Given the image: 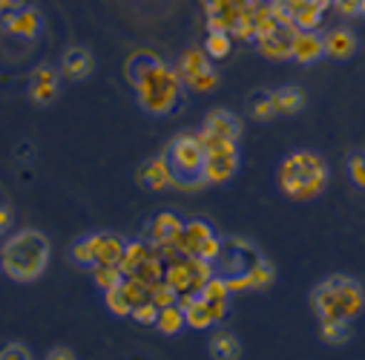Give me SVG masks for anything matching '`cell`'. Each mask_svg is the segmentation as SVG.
<instances>
[{
    "label": "cell",
    "instance_id": "cell-10",
    "mask_svg": "<svg viewBox=\"0 0 365 360\" xmlns=\"http://www.w3.org/2000/svg\"><path fill=\"white\" fill-rule=\"evenodd\" d=\"M93 69H96V58L83 46H72L61 61V75L66 81H83V78L93 75Z\"/></svg>",
    "mask_w": 365,
    "mask_h": 360
},
{
    "label": "cell",
    "instance_id": "cell-46",
    "mask_svg": "<svg viewBox=\"0 0 365 360\" xmlns=\"http://www.w3.org/2000/svg\"><path fill=\"white\" fill-rule=\"evenodd\" d=\"M0 12H6V0H0Z\"/></svg>",
    "mask_w": 365,
    "mask_h": 360
},
{
    "label": "cell",
    "instance_id": "cell-1",
    "mask_svg": "<svg viewBox=\"0 0 365 360\" xmlns=\"http://www.w3.org/2000/svg\"><path fill=\"white\" fill-rule=\"evenodd\" d=\"M127 81L135 86L138 104L153 116H170L181 99V75L170 69L161 58L147 49H138L127 58Z\"/></svg>",
    "mask_w": 365,
    "mask_h": 360
},
{
    "label": "cell",
    "instance_id": "cell-18",
    "mask_svg": "<svg viewBox=\"0 0 365 360\" xmlns=\"http://www.w3.org/2000/svg\"><path fill=\"white\" fill-rule=\"evenodd\" d=\"M150 254H153V248H150V245H144V242H127L124 256H121V262H118L121 274H124V277H133V274L138 271V268H141V262H144Z\"/></svg>",
    "mask_w": 365,
    "mask_h": 360
},
{
    "label": "cell",
    "instance_id": "cell-8",
    "mask_svg": "<svg viewBox=\"0 0 365 360\" xmlns=\"http://www.w3.org/2000/svg\"><path fill=\"white\" fill-rule=\"evenodd\" d=\"M58 81H61V75L52 66L35 69L32 84H29V96H32V101L38 107H46V104H52L58 99Z\"/></svg>",
    "mask_w": 365,
    "mask_h": 360
},
{
    "label": "cell",
    "instance_id": "cell-43",
    "mask_svg": "<svg viewBox=\"0 0 365 360\" xmlns=\"http://www.w3.org/2000/svg\"><path fill=\"white\" fill-rule=\"evenodd\" d=\"M9 225H12V211L6 205H0V234H4Z\"/></svg>",
    "mask_w": 365,
    "mask_h": 360
},
{
    "label": "cell",
    "instance_id": "cell-7",
    "mask_svg": "<svg viewBox=\"0 0 365 360\" xmlns=\"http://www.w3.org/2000/svg\"><path fill=\"white\" fill-rule=\"evenodd\" d=\"M138 182H141V188H147V191H164V188L175 185V176H173V170H170L167 153L141 164V170H138Z\"/></svg>",
    "mask_w": 365,
    "mask_h": 360
},
{
    "label": "cell",
    "instance_id": "cell-22",
    "mask_svg": "<svg viewBox=\"0 0 365 360\" xmlns=\"http://www.w3.org/2000/svg\"><path fill=\"white\" fill-rule=\"evenodd\" d=\"M72 259H75L81 268H96V265H98V234L78 239V242L72 245Z\"/></svg>",
    "mask_w": 365,
    "mask_h": 360
},
{
    "label": "cell",
    "instance_id": "cell-3",
    "mask_svg": "<svg viewBox=\"0 0 365 360\" xmlns=\"http://www.w3.org/2000/svg\"><path fill=\"white\" fill-rule=\"evenodd\" d=\"M328 185V164L311 150H297L279 164V188L294 202L317 199Z\"/></svg>",
    "mask_w": 365,
    "mask_h": 360
},
{
    "label": "cell",
    "instance_id": "cell-13",
    "mask_svg": "<svg viewBox=\"0 0 365 360\" xmlns=\"http://www.w3.org/2000/svg\"><path fill=\"white\" fill-rule=\"evenodd\" d=\"M181 228H185V225H181L178 216H173V214H158V216L150 222V231H147V236H150V248H158V245L173 242V239L178 236Z\"/></svg>",
    "mask_w": 365,
    "mask_h": 360
},
{
    "label": "cell",
    "instance_id": "cell-4",
    "mask_svg": "<svg viewBox=\"0 0 365 360\" xmlns=\"http://www.w3.org/2000/svg\"><path fill=\"white\" fill-rule=\"evenodd\" d=\"M311 306L319 320L351 323L365 311V289L351 277L334 274L311 291Z\"/></svg>",
    "mask_w": 365,
    "mask_h": 360
},
{
    "label": "cell",
    "instance_id": "cell-37",
    "mask_svg": "<svg viewBox=\"0 0 365 360\" xmlns=\"http://www.w3.org/2000/svg\"><path fill=\"white\" fill-rule=\"evenodd\" d=\"M348 176L359 191H365V153H354L348 159Z\"/></svg>",
    "mask_w": 365,
    "mask_h": 360
},
{
    "label": "cell",
    "instance_id": "cell-38",
    "mask_svg": "<svg viewBox=\"0 0 365 360\" xmlns=\"http://www.w3.org/2000/svg\"><path fill=\"white\" fill-rule=\"evenodd\" d=\"M158 311H161V309H158V306L150 300V303H141V306H135L130 317H133L135 323H141V326H155V320H158Z\"/></svg>",
    "mask_w": 365,
    "mask_h": 360
},
{
    "label": "cell",
    "instance_id": "cell-28",
    "mask_svg": "<svg viewBox=\"0 0 365 360\" xmlns=\"http://www.w3.org/2000/svg\"><path fill=\"white\" fill-rule=\"evenodd\" d=\"M230 49H233L230 32H210V35H207V41H205V52H207L210 58H216V61L227 58V55H230Z\"/></svg>",
    "mask_w": 365,
    "mask_h": 360
},
{
    "label": "cell",
    "instance_id": "cell-5",
    "mask_svg": "<svg viewBox=\"0 0 365 360\" xmlns=\"http://www.w3.org/2000/svg\"><path fill=\"white\" fill-rule=\"evenodd\" d=\"M205 147L199 141V136H175L167 147V161H170V170L175 176V185L181 188H199L205 185Z\"/></svg>",
    "mask_w": 365,
    "mask_h": 360
},
{
    "label": "cell",
    "instance_id": "cell-16",
    "mask_svg": "<svg viewBox=\"0 0 365 360\" xmlns=\"http://www.w3.org/2000/svg\"><path fill=\"white\" fill-rule=\"evenodd\" d=\"M41 29V18L35 9H18L6 15V32L21 35V38H35Z\"/></svg>",
    "mask_w": 365,
    "mask_h": 360
},
{
    "label": "cell",
    "instance_id": "cell-40",
    "mask_svg": "<svg viewBox=\"0 0 365 360\" xmlns=\"http://www.w3.org/2000/svg\"><path fill=\"white\" fill-rule=\"evenodd\" d=\"M334 9L345 18H354V15H362L359 12V0H334Z\"/></svg>",
    "mask_w": 365,
    "mask_h": 360
},
{
    "label": "cell",
    "instance_id": "cell-29",
    "mask_svg": "<svg viewBox=\"0 0 365 360\" xmlns=\"http://www.w3.org/2000/svg\"><path fill=\"white\" fill-rule=\"evenodd\" d=\"M250 116H253L256 121H270L273 116H279L273 96H270V93H259V96L250 101Z\"/></svg>",
    "mask_w": 365,
    "mask_h": 360
},
{
    "label": "cell",
    "instance_id": "cell-44",
    "mask_svg": "<svg viewBox=\"0 0 365 360\" xmlns=\"http://www.w3.org/2000/svg\"><path fill=\"white\" fill-rule=\"evenodd\" d=\"M308 4H311V0H285V6H288V12H294V15H297V12H302V9L308 6Z\"/></svg>",
    "mask_w": 365,
    "mask_h": 360
},
{
    "label": "cell",
    "instance_id": "cell-11",
    "mask_svg": "<svg viewBox=\"0 0 365 360\" xmlns=\"http://www.w3.org/2000/svg\"><path fill=\"white\" fill-rule=\"evenodd\" d=\"M202 130L210 133V136H216V139H227V141H239V136H242L239 119L233 113H227V110H213L205 119V127Z\"/></svg>",
    "mask_w": 365,
    "mask_h": 360
},
{
    "label": "cell",
    "instance_id": "cell-26",
    "mask_svg": "<svg viewBox=\"0 0 365 360\" xmlns=\"http://www.w3.org/2000/svg\"><path fill=\"white\" fill-rule=\"evenodd\" d=\"M93 277H96V283L104 289V291H110V289H118V286H124V274H121V268L118 265H96L93 268Z\"/></svg>",
    "mask_w": 365,
    "mask_h": 360
},
{
    "label": "cell",
    "instance_id": "cell-41",
    "mask_svg": "<svg viewBox=\"0 0 365 360\" xmlns=\"http://www.w3.org/2000/svg\"><path fill=\"white\" fill-rule=\"evenodd\" d=\"M219 254H222V239L210 236V239H207V242L202 245V254H199V256H202V259H210V262H213V259H219Z\"/></svg>",
    "mask_w": 365,
    "mask_h": 360
},
{
    "label": "cell",
    "instance_id": "cell-32",
    "mask_svg": "<svg viewBox=\"0 0 365 360\" xmlns=\"http://www.w3.org/2000/svg\"><path fill=\"white\" fill-rule=\"evenodd\" d=\"M121 289H124V294H127V300H130L133 309L141 306V303H150V286H147V283H141V280H135V277H127Z\"/></svg>",
    "mask_w": 365,
    "mask_h": 360
},
{
    "label": "cell",
    "instance_id": "cell-42",
    "mask_svg": "<svg viewBox=\"0 0 365 360\" xmlns=\"http://www.w3.org/2000/svg\"><path fill=\"white\" fill-rule=\"evenodd\" d=\"M46 360H78V357H75V351H72L69 346H55V349L46 354Z\"/></svg>",
    "mask_w": 365,
    "mask_h": 360
},
{
    "label": "cell",
    "instance_id": "cell-45",
    "mask_svg": "<svg viewBox=\"0 0 365 360\" xmlns=\"http://www.w3.org/2000/svg\"><path fill=\"white\" fill-rule=\"evenodd\" d=\"M26 9V0H6V12H18Z\"/></svg>",
    "mask_w": 365,
    "mask_h": 360
},
{
    "label": "cell",
    "instance_id": "cell-47",
    "mask_svg": "<svg viewBox=\"0 0 365 360\" xmlns=\"http://www.w3.org/2000/svg\"><path fill=\"white\" fill-rule=\"evenodd\" d=\"M359 12H362V15H365V0H359Z\"/></svg>",
    "mask_w": 365,
    "mask_h": 360
},
{
    "label": "cell",
    "instance_id": "cell-39",
    "mask_svg": "<svg viewBox=\"0 0 365 360\" xmlns=\"http://www.w3.org/2000/svg\"><path fill=\"white\" fill-rule=\"evenodd\" d=\"M0 360H32V354L24 343H9L0 349Z\"/></svg>",
    "mask_w": 365,
    "mask_h": 360
},
{
    "label": "cell",
    "instance_id": "cell-24",
    "mask_svg": "<svg viewBox=\"0 0 365 360\" xmlns=\"http://www.w3.org/2000/svg\"><path fill=\"white\" fill-rule=\"evenodd\" d=\"M164 271H167V265H164V259L158 256V254H150L144 262H141V268L133 274L135 280H141V283H147L150 289L155 286V283H161L164 280Z\"/></svg>",
    "mask_w": 365,
    "mask_h": 360
},
{
    "label": "cell",
    "instance_id": "cell-2",
    "mask_svg": "<svg viewBox=\"0 0 365 360\" xmlns=\"http://www.w3.org/2000/svg\"><path fill=\"white\" fill-rule=\"evenodd\" d=\"M49 251H52L49 239L41 231L26 228L4 245V251H0V268L15 283H35L46 271Z\"/></svg>",
    "mask_w": 365,
    "mask_h": 360
},
{
    "label": "cell",
    "instance_id": "cell-19",
    "mask_svg": "<svg viewBox=\"0 0 365 360\" xmlns=\"http://www.w3.org/2000/svg\"><path fill=\"white\" fill-rule=\"evenodd\" d=\"M207 58H210V55H207L205 49H199V46L187 49L185 55H181V61H178V75H181V81H190L193 75H199L202 69H207V66H210Z\"/></svg>",
    "mask_w": 365,
    "mask_h": 360
},
{
    "label": "cell",
    "instance_id": "cell-36",
    "mask_svg": "<svg viewBox=\"0 0 365 360\" xmlns=\"http://www.w3.org/2000/svg\"><path fill=\"white\" fill-rule=\"evenodd\" d=\"M319 21H322V9L314 4H308L302 12H297V29L299 32H314L319 26Z\"/></svg>",
    "mask_w": 365,
    "mask_h": 360
},
{
    "label": "cell",
    "instance_id": "cell-12",
    "mask_svg": "<svg viewBox=\"0 0 365 360\" xmlns=\"http://www.w3.org/2000/svg\"><path fill=\"white\" fill-rule=\"evenodd\" d=\"M164 280H167L178 294L196 291V280H193V265H190V256L170 259V262H167V271H164Z\"/></svg>",
    "mask_w": 365,
    "mask_h": 360
},
{
    "label": "cell",
    "instance_id": "cell-15",
    "mask_svg": "<svg viewBox=\"0 0 365 360\" xmlns=\"http://www.w3.org/2000/svg\"><path fill=\"white\" fill-rule=\"evenodd\" d=\"M325 55V38L317 32H297L294 38V61L299 64H314Z\"/></svg>",
    "mask_w": 365,
    "mask_h": 360
},
{
    "label": "cell",
    "instance_id": "cell-31",
    "mask_svg": "<svg viewBox=\"0 0 365 360\" xmlns=\"http://www.w3.org/2000/svg\"><path fill=\"white\" fill-rule=\"evenodd\" d=\"M245 277H247V286L250 289H264L267 283H273V265L264 262V259H259Z\"/></svg>",
    "mask_w": 365,
    "mask_h": 360
},
{
    "label": "cell",
    "instance_id": "cell-6",
    "mask_svg": "<svg viewBox=\"0 0 365 360\" xmlns=\"http://www.w3.org/2000/svg\"><path fill=\"white\" fill-rule=\"evenodd\" d=\"M199 141H202V147L207 153V159H205V182H210V185L227 182V179L236 173V167H239V147H236V141L216 139V136H210L205 130L199 133Z\"/></svg>",
    "mask_w": 365,
    "mask_h": 360
},
{
    "label": "cell",
    "instance_id": "cell-34",
    "mask_svg": "<svg viewBox=\"0 0 365 360\" xmlns=\"http://www.w3.org/2000/svg\"><path fill=\"white\" fill-rule=\"evenodd\" d=\"M107 294V309L115 314V317H130L133 314V306H130V300H127V294H124V289L118 286V289H110V291H104Z\"/></svg>",
    "mask_w": 365,
    "mask_h": 360
},
{
    "label": "cell",
    "instance_id": "cell-33",
    "mask_svg": "<svg viewBox=\"0 0 365 360\" xmlns=\"http://www.w3.org/2000/svg\"><path fill=\"white\" fill-rule=\"evenodd\" d=\"M150 300H153L158 309H167V306H175V303H178V291H175L167 280H161V283H155V286L150 289Z\"/></svg>",
    "mask_w": 365,
    "mask_h": 360
},
{
    "label": "cell",
    "instance_id": "cell-17",
    "mask_svg": "<svg viewBox=\"0 0 365 360\" xmlns=\"http://www.w3.org/2000/svg\"><path fill=\"white\" fill-rule=\"evenodd\" d=\"M127 242L118 234H98V265H118Z\"/></svg>",
    "mask_w": 365,
    "mask_h": 360
},
{
    "label": "cell",
    "instance_id": "cell-21",
    "mask_svg": "<svg viewBox=\"0 0 365 360\" xmlns=\"http://www.w3.org/2000/svg\"><path fill=\"white\" fill-rule=\"evenodd\" d=\"M239 354H242V346L230 331H219L210 340V357L213 360H239Z\"/></svg>",
    "mask_w": 365,
    "mask_h": 360
},
{
    "label": "cell",
    "instance_id": "cell-14",
    "mask_svg": "<svg viewBox=\"0 0 365 360\" xmlns=\"http://www.w3.org/2000/svg\"><path fill=\"white\" fill-rule=\"evenodd\" d=\"M356 52V38L351 29H331L325 35V55L334 58V61H348L351 55Z\"/></svg>",
    "mask_w": 365,
    "mask_h": 360
},
{
    "label": "cell",
    "instance_id": "cell-27",
    "mask_svg": "<svg viewBox=\"0 0 365 360\" xmlns=\"http://www.w3.org/2000/svg\"><path fill=\"white\" fill-rule=\"evenodd\" d=\"M319 334H322V340H325L328 346H342V343L351 337V329H348V323H342V320H322Z\"/></svg>",
    "mask_w": 365,
    "mask_h": 360
},
{
    "label": "cell",
    "instance_id": "cell-35",
    "mask_svg": "<svg viewBox=\"0 0 365 360\" xmlns=\"http://www.w3.org/2000/svg\"><path fill=\"white\" fill-rule=\"evenodd\" d=\"M227 294H230V286H227L225 277H213V280L199 291V297H205L207 303H222V300H227Z\"/></svg>",
    "mask_w": 365,
    "mask_h": 360
},
{
    "label": "cell",
    "instance_id": "cell-20",
    "mask_svg": "<svg viewBox=\"0 0 365 360\" xmlns=\"http://www.w3.org/2000/svg\"><path fill=\"white\" fill-rule=\"evenodd\" d=\"M273 101H277V110L279 116H294L305 107V96L299 86H285V89H277L273 93Z\"/></svg>",
    "mask_w": 365,
    "mask_h": 360
},
{
    "label": "cell",
    "instance_id": "cell-23",
    "mask_svg": "<svg viewBox=\"0 0 365 360\" xmlns=\"http://www.w3.org/2000/svg\"><path fill=\"white\" fill-rule=\"evenodd\" d=\"M185 320H187V326H190V329H207V326H213V323H216L213 309H210V303H207L205 297H196V300L185 309Z\"/></svg>",
    "mask_w": 365,
    "mask_h": 360
},
{
    "label": "cell",
    "instance_id": "cell-9",
    "mask_svg": "<svg viewBox=\"0 0 365 360\" xmlns=\"http://www.w3.org/2000/svg\"><path fill=\"white\" fill-rule=\"evenodd\" d=\"M299 29L294 26H279L277 35H270L264 41H256L259 44V52L270 61H285V58H294V38H297Z\"/></svg>",
    "mask_w": 365,
    "mask_h": 360
},
{
    "label": "cell",
    "instance_id": "cell-25",
    "mask_svg": "<svg viewBox=\"0 0 365 360\" xmlns=\"http://www.w3.org/2000/svg\"><path fill=\"white\" fill-rule=\"evenodd\" d=\"M155 326H158V331H161V334H178V331H181V326H187V320H185V309H181L178 303H175V306L161 309V311H158Z\"/></svg>",
    "mask_w": 365,
    "mask_h": 360
},
{
    "label": "cell",
    "instance_id": "cell-30",
    "mask_svg": "<svg viewBox=\"0 0 365 360\" xmlns=\"http://www.w3.org/2000/svg\"><path fill=\"white\" fill-rule=\"evenodd\" d=\"M193 93H210V89H216L219 86V72L213 69V64L207 66V69H202L199 75H193L190 81H185Z\"/></svg>",
    "mask_w": 365,
    "mask_h": 360
}]
</instances>
